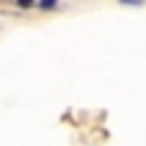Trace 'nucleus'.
<instances>
[{
    "instance_id": "1",
    "label": "nucleus",
    "mask_w": 146,
    "mask_h": 146,
    "mask_svg": "<svg viewBox=\"0 0 146 146\" xmlns=\"http://www.w3.org/2000/svg\"><path fill=\"white\" fill-rule=\"evenodd\" d=\"M41 3V8H46V10H51L54 5H56V0H38Z\"/></svg>"
},
{
    "instance_id": "2",
    "label": "nucleus",
    "mask_w": 146,
    "mask_h": 146,
    "mask_svg": "<svg viewBox=\"0 0 146 146\" xmlns=\"http://www.w3.org/2000/svg\"><path fill=\"white\" fill-rule=\"evenodd\" d=\"M31 3H33V0H18V5H21V8H28Z\"/></svg>"
}]
</instances>
